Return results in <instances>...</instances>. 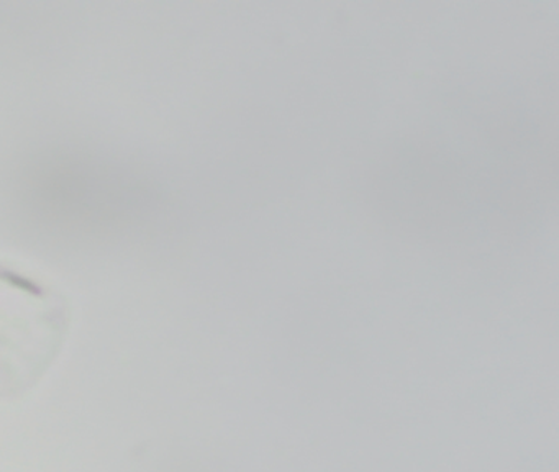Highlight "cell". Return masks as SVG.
<instances>
[{"instance_id": "obj_2", "label": "cell", "mask_w": 559, "mask_h": 472, "mask_svg": "<svg viewBox=\"0 0 559 472\" xmlns=\"http://www.w3.org/2000/svg\"><path fill=\"white\" fill-rule=\"evenodd\" d=\"M473 161L486 235L516 241L538 232L555 213L556 137L542 115L503 111L487 125Z\"/></svg>"}, {"instance_id": "obj_3", "label": "cell", "mask_w": 559, "mask_h": 472, "mask_svg": "<svg viewBox=\"0 0 559 472\" xmlns=\"http://www.w3.org/2000/svg\"><path fill=\"white\" fill-rule=\"evenodd\" d=\"M73 308L63 292L0 261V402L27 397L57 364Z\"/></svg>"}, {"instance_id": "obj_1", "label": "cell", "mask_w": 559, "mask_h": 472, "mask_svg": "<svg viewBox=\"0 0 559 472\" xmlns=\"http://www.w3.org/2000/svg\"><path fill=\"white\" fill-rule=\"evenodd\" d=\"M362 206L388 232L430 246L486 233L473 157L440 138L402 134L366 161Z\"/></svg>"}]
</instances>
